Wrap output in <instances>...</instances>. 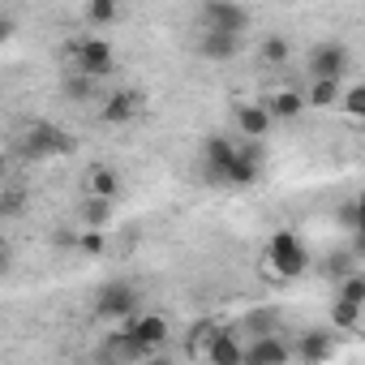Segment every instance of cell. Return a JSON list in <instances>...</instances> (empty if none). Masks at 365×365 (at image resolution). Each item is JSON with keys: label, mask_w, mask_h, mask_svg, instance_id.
I'll list each match as a JSON object with an SVG mask.
<instances>
[{"label": "cell", "mask_w": 365, "mask_h": 365, "mask_svg": "<svg viewBox=\"0 0 365 365\" xmlns=\"http://www.w3.org/2000/svg\"><path fill=\"white\" fill-rule=\"evenodd\" d=\"M262 271H267V279H279V284L301 279V275L309 271V250H305V241H301L297 232H288V228H275L271 241H267Z\"/></svg>", "instance_id": "1"}, {"label": "cell", "mask_w": 365, "mask_h": 365, "mask_svg": "<svg viewBox=\"0 0 365 365\" xmlns=\"http://www.w3.org/2000/svg\"><path fill=\"white\" fill-rule=\"evenodd\" d=\"M73 133H65L61 125H52V120H35V125H26V133H22V142H18V150H22V159H31V163H43V159H56V155H73Z\"/></svg>", "instance_id": "2"}, {"label": "cell", "mask_w": 365, "mask_h": 365, "mask_svg": "<svg viewBox=\"0 0 365 365\" xmlns=\"http://www.w3.org/2000/svg\"><path fill=\"white\" fill-rule=\"evenodd\" d=\"M69 69L73 73H86L91 82H103L108 73H116V52L103 35H86V39H73L69 43Z\"/></svg>", "instance_id": "3"}, {"label": "cell", "mask_w": 365, "mask_h": 365, "mask_svg": "<svg viewBox=\"0 0 365 365\" xmlns=\"http://www.w3.org/2000/svg\"><path fill=\"white\" fill-rule=\"evenodd\" d=\"M142 314V297L133 284L125 279H108L99 292H95V318H108V322H133Z\"/></svg>", "instance_id": "4"}, {"label": "cell", "mask_w": 365, "mask_h": 365, "mask_svg": "<svg viewBox=\"0 0 365 365\" xmlns=\"http://www.w3.org/2000/svg\"><path fill=\"white\" fill-rule=\"evenodd\" d=\"M348 65H352L348 48H344V43H335V39H327V43H314V48H309L305 73H309V82H344Z\"/></svg>", "instance_id": "5"}, {"label": "cell", "mask_w": 365, "mask_h": 365, "mask_svg": "<svg viewBox=\"0 0 365 365\" xmlns=\"http://www.w3.org/2000/svg\"><path fill=\"white\" fill-rule=\"evenodd\" d=\"M198 26H202V31H215V35L245 39V31H250V9L228 5V0H207V5L198 9Z\"/></svg>", "instance_id": "6"}, {"label": "cell", "mask_w": 365, "mask_h": 365, "mask_svg": "<svg viewBox=\"0 0 365 365\" xmlns=\"http://www.w3.org/2000/svg\"><path fill=\"white\" fill-rule=\"evenodd\" d=\"M237 150H241V142H232L228 133H211V138L202 142V172H207V180L224 185V180H228V168H232V159H237Z\"/></svg>", "instance_id": "7"}, {"label": "cell", "mask_w": 365, "mask_h": 365, "mask_svg": "<svg viewBox=\"0 0 365 365\" xmlns=\"http://www.w3.org/2000/svg\"><path fill=\"white\" fill-rule=\"evenodd\" d=\"M125 335H129L146 356H155V352L168 344V335H172V331H168V322H163L159 314H146V309H142L133 322H125Z\"/></svg>", "instance_id": "8"}, {"label": "cell", "mask_w": 365, "mask_h": 365, "mask_svg": "<svg viewBox=\"0 0 365 365\" xmlns=\"http://www.w3.org/2000/svg\"><path fill=\"white\" fill-rule=\"evenodd\" d=\"M232 120L241 129V142H262L271 133V125H275L271 112H267V103H245V99L232 103Z\"/></svg>", "instance_id": "9"}, {"label": "cell", "mask_w": 365, "mask_h": 365, "mask_svg": "<svg viewBox=\"0 0 365 365\" xmlns=\"http://www.w3.org/2000/svg\"><path fill=\"white\" fill-rule=\"evenodd\" d=\"M138 112H142V95L138 91H112L99 103V120L103 125H129V120H138Z\"/></svg>", "instance_id": "10"}, {"label": "cell", "mask_w": 365, "mask_h": 365, "mask_svg": "<svg viewBox=\"0 0 365 365\" xmlns=\"http://www.w3.org/2000/svg\"><path fill=\"white\" fill-rule=\"evenodd\" d=\"M202 365H245V339H241V331H220L211 339Z\"/></svg>", "instance_id": "11"}, {"label": "cell", "mask_w": 365, "mask_h": 365, "mask_svg": "<svg viewBox=\"0 0 365 365\" xmlns=\"http://www.w3.org/2000/svg\"><path fill=\"white\" fill-rule=\"evenodd\" d=\"M288 361H292V348L279 335H267V339H250L245 344V365H288Z\"/></svg>", "instance_id": "12"}, {"label": "cell", "mask_w": 365, "mask_h": 365, "mask_svg": "<svg viewBox=\"0 0 365 365\" xmlns=\"http://www.w3.org/2000/svg\"><path fill=\"white\" fill-rule=\"evenodd\" d=\"M194 48H198L202 61H232V56L241 52V39H232V35H215V31H198Z\"/></svg>", "instance_id": "13"}, {"label": "cell", "mask_w": 365, "mask_h": 365, "mask_svg": "<svg viewBox=\"0 0 365 365\" xmlns=\"http://www.w3.org/2000/svg\"><path fill=\"white\" fill-rule=\"evenodd\" d=\"M262 103H267L271 120H297V116L309 108V103H305V91H292V86H284V91H275V95H267Z\"/></svg>", "instance_id": "14"}, {"label": "cell", "mask_w": 365, "mask_h": 365, "mask_svg": "<svg viewBox=\"0 0 365 365\" xmlns=\"http://www.w3.org/2000/svg\"><path fill=\"white\" fill-rule=\"evenodd\" d=\"M297 356H301L305 365H322V361H331V356H335V339H331V331H305V335L297 339Z\"/></svg>", "instance_id": "15"}, {"label": "cell", "mask_w": 365, "mask_h": 365, "mask_svg": "<svg viewBox=\"0 0 365 365\" xmlns=\"http://www.w3.org/2000/svg\"><path fill=\"white\" fill-rule=\"evenodd\" d=\"M86 190H91V198H108V202H116V194H120V172L108 168V163H95V168L86 172Z\"/></svg>", "instance_id": "16"}, {"label": "cell", "mask_w": 365, "mask_h": 365, "mask_svg": "<svg viewBox=\"0 0 365 365\" xmlns=\"http://www.w3.org/2000/svg\"><path fill=\"white\" fill-rule=\"evenodd\" d=\"M267 335H279V314L275 309H254L245 322H241V339H267Z\"/></svg>", "instance_id": "17"}, {"label": "cell", "mask_w": 365, "mask_h": 365, "mask_svg": "<svg viewBox=\"0 0 365 365\" xmlns=\"http://www.w3.org/2000/svg\"><path fill=\"white\" fill-rule=\"evenodd\" d=\"M305 103L309 108H339L344 103V82H309V91H305Z\"/></svg>", "instance_id": "18"}, {"label": "cell", "mask_w": 365, "mask_h": 365, "mask_svg": "<svg viewBox=\"0 0 365 365\" xmlns=\"http://www.w3.org/2000/svg\"><path fill=\"white\" fill-rule=\"evenodd\" d=\"M112 215H116V211H112V202H108V198H91V194H86V202H82V220H86V228H91V232H108Z\"/></svg>", "instance_id": "19"}, {"label": "cell", "mask_w": 365, "mask_h": 365, "mask_svg": "<svg viewBox=\"0 0 365 365\" xmlns=\"http://www.w3.org/2000/svg\"><path fill=\"white\" fill-rule=\"evenodd\" d=\"M339 224H344L352 237H365V194H356V198H348V202L339 207Z\"/></svg>", "instance_id": "20"}, {"label": "cell", "mask_w": 365, "mask_h": 365, "mask_svg": "<svg viewBox=\"0 0 365 365\" xmlns=\"http://www.w3.org/2000/svg\"><path fill=\"white\" fill-rule=\"evenodd\" d=\"M61 91H65L69 99L86 103V99H95V95H99V82H91L86 73H73V69H69V73H65V82H61Z\"/></svg>", "instance_id": "21"}, {"label": "cell", "mask_w": 365, "mask_h": 365, "mask_svg": "<svg viewBox=\"0 0 365 365\" xmlns=\"http://www.w3.org/2000/svg\"><path fill=\"white\" fill-rule=\"evenodd\" d=\"M288 56H292V43H288L284 35H267V39H262V65L279 69V65H288Z\"/></svg>", "instance_id": "22"}, {"label": "cell", "mask_w": 365, "mask_h": 365, "mask_svg": "<svg viewBox=\"0 0 365 365\" xmlns=\"http://www.w3.org/2000/svg\"><path fill=\"white\" fill-rule=\"evenodd\" d=\"M331 327H339V331H356V327H361V305L335 297V305H331Z\"/></svg>", "instance_id": "23"}, {"label": "cell", "mask_w": 365, "mask_h": 365, "mask_svg": "<svg viewBox=\"0 0 365 365\" xmlns=\"http://www.w3.org/2000/svg\"><path fill=\"white\" fill-rule=\"evenodd\" d=\"M120 18V5H116V0H91V5H86V22L91 26H112Z\"/></svg>", "instance_id": "24"}, {"label": "cell", "mask_w": 365, "mask_h": 365, "mask_svg": "<svg viewBox=\"0 0 365 365\" xmlns=\"http://www.w3.org/2000/svg\"><path fill=\"white\" fill-rule=\"evenodd\" d=\"M220 331H224V327H215V322H198V331L190 335V352L202 361V356H207V348H211V339H215Z\"/></svg>", "instance_id": "25"}, {"label": "cell", "mask_w": 365, "mask_h": 365, "mask_svg": "<svg viewBox=\"0 0 365 365\" xmlns=\"http://www.w3.org/2000/svg\"><path fill=\"white\" fill-rule=\"evenodd\" d=\"M339 297L365 309V275H356V271H352V275H344V279H339Z\"/></svg>", "instance_id": "26"}, {"label": "cell", "mask_w": 365, "mask_h": 365, "mask_svg": "<svg viewBox=\"0 0 365 365\" xmlns=\"http://www.w3.org/2000/svg\"><path fill=\"white\" fill-rule=\"evenodd\" d=\"M339 108H344V116H352V120H365V86H348Z\"/></svg>", "instance_id": "27"}, {"label": "cell", "mask_w": 365, "mask_h": 365, "mask_svg": "<svg viewBox=\"0 0 365 365\" xmlns=\"http://www.w3.org/2000/svg\"><path fill=\"white\" fill-rule=\"evenodd\" d=\"M78 250H82V254H91V258H103L108 241H103V232H91V228H86V237H78Z\"/></svg>", "instance_id": "28"}, {"label": "cell", "mask_w": 365, "mask_h": 365, "mask_svg": "<svg viewBox=\"0 0 365 365\" xmlns=\"http://www.w3.org/2000/svg\"><path fill=\"white\" fill-rule=\"evenodd\" d=\"M18 211H22V194L9 190V198H5V215H18Z\"/></svg>", "instance_id": "29"}, {"label": "cell", "mask_w": 365, "mask_h": 365, "mask_svg": "<svg viewBox=\"0 0 365 365\" xmlns=\"http://www.w3.org/2000/svg\"><path fill=\"white\" fill-rule=\"evenodd\" d=\"M142 365H168V361H163V356H146Z\"/></svg>", "instance_id": "30"}]
</instances>
